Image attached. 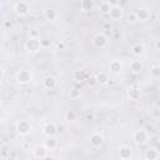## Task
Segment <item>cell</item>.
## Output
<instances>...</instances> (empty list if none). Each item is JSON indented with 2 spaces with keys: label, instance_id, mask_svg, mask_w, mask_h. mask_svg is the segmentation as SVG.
Returning a JSON list of instances; mask_svg holds the SVG:
<instances>
[{
  "label": "cell",
  "instance_id": "obj_1",
  "mask_svg": "<svg viewBox=\"0 0 160 160\" xmlns=\"http://www.w3.org/2000/svg\"><path fill=\"white\" fill-rule=\"evenodd\" d=\"M25 50L30 54H36L41 49V40L39 38H29L25 42Z\"/></svg>",
  "mask_w": 160,
  "mask_h": 160
},
{
  "label": "cell",
  "instance_id": "obj_2",
  "mask_svg": "<svg viewBox=\"0 0 160 160\" xmlns=\"http://www.w3.org/2000/svg\"><path fill=\"white\" fill-rule=\"evenodd\" d=\"M14 12L18 16H26L30 12V4L28 1H16L14 4Z\"/></svg>",
  "mask_w": 160,
  "mask_h": 160
},
{
  "label": "cell",
  "instance_id": "obj_3",
  "mask_svg": "<svg viewBox=\"0 0 160 160\" xmlns=\"http://www.w3.org/2000/svg\"><path fill=\"white\" fill-rule=\"evenodd\" d=\"M91 42H92L94 48H96V49H104L108 45L109 40H108V36L104 32H98V34L94 35Z\"/></svg>",
  "mask_w": 160,
  "mask_h": 160
},
{
  "label": "cell",
  "instance_id": "obj_4",
  "mask_svg": "<svg viewBox=\"0 0 160 160\" xmlns=\"http://www.w3.org/2000/svg\"><path fill=\"white\" fill-rule=\"evenodd\" d=\"M132 140L136 145H144L148 142L149 140V134L144 130V129H139V130H135L134 134H132Z\"/></svg>",
  "mask_w": 160,
  "mask_h": 160
},
{
  "label": "cell",
  "instance_id": "obj_5",
  "mask_svg": "<svg viewBox=\"0 0 160 160\" xmlns=\"http://www.w3.org/2000/svg\"><path fill=\"white\" fill-rule=\"evenodd\" d=\"M31 79H32V75H31V72H30L29 70H26V69H21V70H19L18 74H16V80H18V82H19L20 85H26V84H29V82L31 81Z\"/></svg>",
  "mask_w": 160,
  "mask_h": 160
},
{
  "label": "cell",
  "instance_id": "obj_6",
  "mask_svg": "<svg viewBox=\"0 0 160 160\" xmlns=\"http://www.w3.org/2000/svg\"><path fill=\"white\" fill-rule=\"evenodd\" d=\"M15 128H16L18 134L21 135V136L28 135L30 132V130H31V125H30V122L28 120H19L16 122V126Z\"/></svg>",
  "mask_w": 160,
  "mask_h": 160
},
{
  "label": "cell",
  "instance_id": "obj_7",
  "mask_svg": "<svg viewBox=\"0 0 160 160\" xmlns=\"http://www.w3.org/2000/svg\"><path fill=\"white\" fill-rule=\"evenodd\" d=\"M112 20H120L124 16V9L119 4H112L109 14H108Z\"/></svg>",
  "mask_w": 160,
  "mask_h": 160
},
{
  "label": "cell",
  "instance_id": "obj_8",
  "mask_svg": "<svg viewBox=\"0 0 160 160\" xmlns=\"http://www.w3.org/2000/svg\"><path fill=\"white\" fill-rule=\"evenodd\" d=\"M89 141H90V145L92 148H100L102 144H104V136L101 132H92L89 138Z\"/></svg>",
  "mask_w": 160,
  "mask_h": 160
},
{
  "label": "cell",
  "instance_id": "obj_9",
  "mask_svg": "<svg viewBox=\"0 0 160 160\" xmlns=\"http://www.w3.org/2000/svg\"><path fill=\"white\" fill-rule=\"evenodd\" d=\"M135 15H136L138 21H148L151 16V11L148 8H139L135 11Z\"/></svg>",
  "mask_w": 160,
  "mask_h": 160
},
{
  "label": "cell",
  "instance_id": "obj_10",
  "mask_svg": "<svg viewBox=\"0 0 160 160\" xmlns=\"http://www.w3.org/2000/svg\"><path fill=\"white\" fill-rule=\"evenodd\" d=\"M58 131V125L54 122V121H49L44 125V129H42V132L45 136H54Z\"/></svg>",
  "mask_w": 160,
  "mask_h": 160
},
{
  "label": "cell",
  "instance_id": "obj_11",
  "mask_svg": "<svg viewBox=\"0 0 160 160\" xmlns=\"http://www.w3.org/2000/svg\"><path fill=\"white\" fill-rule=\"evenodd\" d=\"M144 52H145V45H144L142 41H138V42H135V44L131 46V54H132V55L140 58V56L144 55Z\"/></svg>",
  "mask_w": 160,
  "mask_h": 160
},
{
  "label": "cell",
  "instance_id": "obj_12",
  "mask_svg": "<svg viewBox=\"0 0 160 160\" xmlns=\"http://www.w3.org/2000/svg\"><path fill=\"white\" fill-rule=\"evenodd\" d=\"M109 70L114 75H119L122 71V62L120 60H111L109 64Z\"/></svg>",
  "mask_w": 160,
  "mask_h": 160
},
{
  "label": "cell",
  "instance_id": "obj_13",
  "mask_svg": "<svg viewBox=\"0 0 160 160\" xmlns=\"http://www.w3.org/2000/svg\"><path fill=\"white\" fill-rule=\"evenodd\" d=\"M56 84H58L56 78H55V76H51V75L45 76L44 80H42V86H44L45 89H48V90L55 89V88H56Z\"/></svg>",
  "mask_w": 160,
  "mask_h": 160
},
{
  "label": "cell",
  "instance_id": "obj_14",
  "mask_svg": "<svg viewBox=\"0 0 160 160\" xmlns=\"http://www.w3.org/2000/svg\"><path fill=\"white\" fill-rule=\"evenodd\" d=\"M32 154L36 159H45L48 155V149L44 145H36L32 150Z\"/></svg>",
  "mask_w": 160,
  "mask_h": 160
},
{
  "label": "cell",
  "instance_id": "obj_15",
  "mask_svg": "<svg viewBox=\"0 0 160 160\" xmlns=\"http://www.w3.org/2000/svg\"><path fill=\"white\" fill-rule=\"evenodd\" d=\"M142 69H144V65H142V61H141L140 59H135V60L131 61V64H130V70H131L132 74L138 75V74H140V72L142 71Z\"/></svg>",
  "mask_w": 160,
  "mask_h": 160
},
{
  "label": "cell",
  "instance_id": "obj_16",
  "mask_svg": "<svg viewBox=\"0 0 160 160\" xmlns=\"http://www.w3.org/2000/svg\"><path fill=\"white\" fill-rule=\"evenodd\" d=\"M71 76H72V80H75L76 82H82V81H85L86 78H88L85 70H82V69H76V70H74L72 74H71Z\"/></svg>",
  "mask_w": 160,
  "mask_h": 160
},
{
  "label": "cell",
  "instance_id": "obj_17",
  "mask_svg": "<svg viewBox=\"0 0 160 160\" xmlns=\"http://www.w3.org/2000/svg\"><path fill=\"white\" fill-rule=\"evenodd\" d=\"M42 15L49 21H55L56 18H58V12H56V10L54 8H45L42 10Z\"/></svg>",
  "mask_w": 160,
  "mask_h": 160
},
{
  "label": "cell",
  "instance_id": "obj_18",
  "mask_svg": "<svg viewBox=\"0 0 160 160\" xmlns=\"http://www.w3.org/2000/svg\"><path fill=\"white\" fill-rule=\"evenodd\" d=\"M145 160H158L159 159V151L156 148H149L144 152Z\"/></svg>",
  "mask_w": 160,
  "mask_h": 160
},
{
  "label": "cell",
  "instance_id": "obj_19",
  "mask_svg": "<svg viewBox=\"0 0 160 160\" xmlns=\"http://www.w3.org/2000/svg\"><path fill=\"white\" fill-rule=\"evenodd\" d=\"M131 155H132L131 148L124 145V146H121V148L119 149V156H120L121 160H129V159L131 158Z\"/></svg>",
  "mask_w": 160,
  "mask_h": 160
},
{
  "label": "cell",
  "instance_id": "obj_20",
  "mask_svg": "<svg viewBox=\"0 0 160 160\" xmlns=\"http://www.w3.org/2000/svg\"><path fill=\"white\" fill-rule=\"evenodd\" d=\"M95 79H96V84H98V85H106V84L109 82V80H110L109 75H108L105 71L98 72V74L95 75Z\"/></svg>",
  "mask_w": 160,
  "mask_h": 160
},
{
  "label": "cell",
  "instance_id": "obj_21",
  "mask_svg": "<svg viewBox=\"0 0 160 160\" xmlns=\"http://www.w3.org/2000/svg\"><path fill=\"white\" fill-rule=\"evenodd\" d=\"M95 6V2L92 0H81L80 1V10L84 12H88L90 10H92Z\"/></svg>",
  "mask_w": 160,
  "mask_h": 160
},
{
  "label": "cell",
  "instance_id": "obj_22",
  "mask_svg": "<svg viewBox=\"0 0 160 160\" xmlns=\"http://www.w3.org/2000/svg\"><path fill=\"white\" fill-rule=\"evenodd\" d=\"M44 146L48 149V150H54L56 146H58V140L54 138V136H49L46 138L45 142H44Z\"/></svg>",
  "mask_w": 160,
  "mask_h": 160
},
{
  "label": "cell",
  "instance_id": "obj_23",
  "mask_svg": "<svg viewBox=\"0 0 160 160\" xmlns=\"http://www.w3.org/2000/svg\"><path fill=\"white\" fill-rule=\"evenodd\" d=\"M111 6H112V2L105 0V1H101V2L99 4V10H100L101 14H109Z\"/></svg>",
  "mask_w": 160,
  "mask_h": 160
},
{
  "label": "cell",
  "instance_id": "obj_24",
  "mask_svg": "<svg viewBox=\"0 0 160 160\" xmlns=\"http://www.w3.org/2000/svg\"><path fill=\"white\" fill-rule=\"evenodd\" d=\"M150 75L154 79H159L160 78V66L159 65H152L150 68Z\"/></svg>",
  "mask_w": 160,
  "mask_h": 160
},
{
  "label": "cell",
  "instance_id": "obj_25",
  "mask_svg": "<svg viewBox=\"0 0 160 160\" xmlns=\"http://www.w3.org/2000/svg\"><path fill=\"white\" fill-rule=\"evenodd\" d=\"M65 119H66L69 122H74V121L78 119V115H76V112H75L74 110H69V111H66V114H65Z\"/></svg>",
  "mask_w": 160,
  "mask_h": 160
},
{
  "label": "cell",
  "instance_id": "obj_26",
  "mask_svg": "<svg viewBox=\"0 0 160 160\" xmlns=\"http://www.w3.org/2000/svg\"><path fill=\"white\" fill-rule=\"evenodd\" d=\"M126 22H128V24H131V25L138 22L135 11H130V12H128V15H126Z\"/></svg>",
  "mask_w": 160,
  "mask_h": 160
},
{
  "label": "cell",
  "instance_id": "obj_27",
  "mask_svg": "<svg viewBox=\"0 0 160 160\" xmlns=\"http://www.w3.org/2000/svg\"><path fill=\"white\" fill-rule=\"evenodd\" d=\"M69 96H70V99L76 100V99H79V98L81 96V91H80L79 89L74 88V89H71V90L69 91Z\"/></svg>",
  "mask_w": 160,
  "mask_h": 160
},
{
  "label": "cell",
  "instance_id": "obj_28",
  "mask_svg": "<svg viewBox=\"0 0 160 160\" xmlns=\"http://www.w3.org/2000/svg\"><path fill=\"white\" fill-rule=\"evenodd\" d=\"M128 95H129V98L131 100H138L140 98V91L136 90V89H130L129 92H128Z\"/></svg>",
  "mask_w": 160,
  "mask_h": 160
},
{
  "label": "cell",
  "instance_id": "obj_29",
  "mask_svg": "<svg viewBox=\"0 0 160 160\" xmlns=\"http://www.w3.org/2000/svg\"><path fill=\"white\" fill-rule=\"evenodd\" d=\"M86 80H88V85H89L90 88H94V86L98 85V84H96V79H95V75H90L89 78H86Z\"/></svg>",
  "mask_w": 160,
  "mask_h": 160
},
{
  "label": "cell",
  "instance_id": "obj_30",
  "mask_svg": "<svg viewBox=\"0 0 160 160\" xmlns=\"http://www.w3.org/2000/svg\"><path fill=\"white\" fill-rule=\"evenodd\" d=\"M155 50H156V51L160 50V40H159V39L155 40Z\"/></svg>",
  "mask_w": 160,
  "mask_h": 160
},
{
  "label": "cell",
  "instance_id": "obj_31",
  "mask_svg": "<svg viewBox=\"0 0 160 160\" xmlns=\"http://www.w3.org/2000/svg\"><path fill=\"white\" fill-rule=\"evenodd\" d=\"M2 78H4V69L0 66V80H2Z\"/></svg>",
  "mask_w": 160,
  "mask_h": 160
},
{
  "label": "cell",
  "instance_id": "obj_32",
  "mask_svg": "<svg viewBox=\"0 0 160 160\" xmlns=\"http://www.w3.org/2000/svg\"><path fill=\"white\" fill-rule=\"evenodd\" d=\"M56 160H64V159H56Z\"/></svg>",
  "mask_w": 160,
  "mask_h": 160
}]
</instances>
